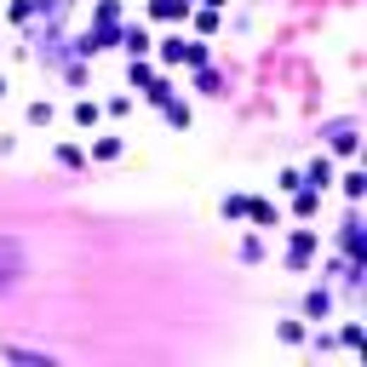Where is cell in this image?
<instances>
[{"label": "cell", "mask_w": 367, "mask_h": 367, "mask_svg": "<svg viewBox=\"0 0 367 367\" xmlns=\"http://www.w3.org/2000/svg\"><path fill=\"white\" fill-rule=\"evenodd\" d=\"M310 253H315V236L304 229V236H293V247H287V264H304Z\"/></svg>", "instance_id": "6"}, {"label": "cell", "mask_w": 367, "mask_h": 367, "mask_svg": "<svg viewBox=\"0 0 367 367\" xmlns=\"http://www.w3.org/2000/svg\"><path fill=\"white\" fill-rule=\"evenodd\" d=\"M207 6H224V0H207Z\"/></svg>", "instance_id": "15"}, {"label": "cell", "mask_w": 367, "mask_h": 367, "mask_svg": "<svg viewBox=\"0 0 367 367\" xmlns=\"http://www.w3.org/2000/svg\"><path fill=\"white\" fill-rule=\"evenodd\" d=\"M0 98H6V75H0Z\"/></svg>", "instance_id": "14"}, {"label": "cell", "mask_w": 367, "mask_h": 367, "mask_svg": "<svg viewBox=\"0 0 367 367\" xmlns=\"http://www.w3.org/2000/svg\"><path fill=\"white\" fill-rule=\"evenodd\" d=\"M339 190H344V195H350V201H361V190H367V178H361V172H356V167H350V172H344V178H339Z\"/></svg>", "instance_id": "9"}, {"label": "cell", "mask_w": 367, "mask_h": 367, "mask_svg": "<svg viewBox=\"0 0 367 367\" xmlns=\"http://www.w3.org/2000/svg\"><path fill=\"white\" fill-rule=\"evenodd\" d=\"M195 0H150V18H161V23H184V12H190Z\"/></svg>", "instance_id": "2"}, {"label": "cell", "mask_w": 367, "mask_h": 367, "mask_svg": "<svg viewBox=\"0 0 367 367\" xmlns=\"http://www.w3.org/2000/svg\"><path fill=\"white\" fill-rule=\"evenodd\" d=\"M201 58H207L201 40H184V35H167L161 40V64H201Z\"/></svg>", "instance_id": "1"}, {"label": "cell", "mask_w": 367, "mask_h": 367, "mask_svg": "<svg viewBox=\"0 0 367 367\" xmlns=\"http://www.w3.org/2000/svg\"><path fill=\"white\" fill-rule=\"evenodd\" d=\"M29 126H52V104H29Z\"/></svg>", "instance_id": "10"}, {"label": "cell", "mask_w": 367, "mask_h": 367, "mask_svg": "<svg viewBox=\"0 0 367 367\" xmlns=\"http://www.w3.org/2000/svg\"><path fill=\"white\" fill-rule=\"evenodd\" d=\"M247 212H253V224H258V229H270L275 218H282V212H275L270 201H247Z\"/></svg>", "instance_id": "7"}, {"label": "cell", "mask_w": 367, "mask_h": 367, "mask_svg": "<svg viewBox=\"0 0 367 367\" xmlns=\"http://www.w3.org/2000/svg\"><path fill=\"white\" fill-rule=\"evenodd\" d=\"M92 155H98V161H115V155H121V138H115V132H104L98 144H92Z\"/></svg>", "instance_id": "8"}, {"label": "cell", "mask_w": 367, "mask_h": 367, "mask_svg": "<svg viewBox=\"0 0 367 367\" xmlns=\"http://www.w3.org/2000/svg\"><path fill=\"white\" fill-rule=\"evenodd\" d=\"M299 178H304V184H310V190L321 195V190H327V184H333V167H327V161H321V155H315V161H310V172H299Z\"/></svg>", "instance_id": "3"}, {"label": "cell", "mask_w": 367, "mask_h": 367, "mask_svg": "<svg viewBox=\"0 0 367 367\" xmlns=\"http://www.w3.org/2000/svg\"><path fill=\"white\" fill-rule=\"evenodd\" d=\"M195 29H201V35H212V29H218V12H212V6H207V12H195Z\"/></svg>", "instance_id": "13"}, {"label": "cell", "mask_w": 367, "mask_h": 367, "mask_svg": "<svg viewBox=\"0 0 367 367\" xmlns=\"http://www.w3.org/2000/svg\"><path fill=\"white\" fill-rule=\"evenodd\" d=\"M304 310H310V315H327V310H333V299H327V293H310V299H304Z\"/></svg>", "instance_id": "12"}, {"label": "cell", "mask_w": 367, "mask_h": 367, "mask_svg": "<svg viewBox=\"0 0 367 367\" xmlns=\"http://www.w3.org/2000/svg\"><path fill=\"white\" fill-rule=\"evenodd\" d=\"M150 46H155V40H150V29H138V23L126 29V52H132V58H144Z\"/></svg>", "instance_id": "5"}, {"label": "cell", "mask_w": 367, "mask_h": 367, "mask_svg": "<svg viewBox=\"0 0 367 367\" xmlns=\"http://www.w3.org/2000/svg\"><path fill=\"white\" fill-rule=\"evenodd\" d=\"M98 121H104V109H98V104H92V98H80V104H75V126H86V132H92V126H98Z\"/></svg>", "instance_id": "4"}, {"label": "cell", "mask_w": 367, "mask_h": 367, "mask_svg": "<svg viewBox=\"0 0 367 367\" xmlns=\"http://www.w3.org/2000/svg\"><path fill=\"white\" fill-rule=\"evenodd\" d=\"M161 104H167V98H161ZM167 121H172V126H190V104H167Z\"/></svg>", "instance_id": "11"}]
</instances>
